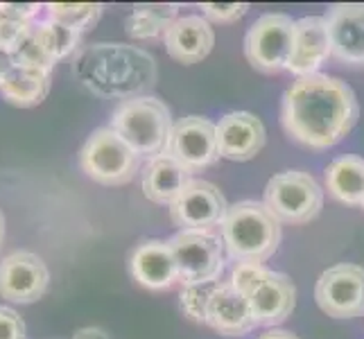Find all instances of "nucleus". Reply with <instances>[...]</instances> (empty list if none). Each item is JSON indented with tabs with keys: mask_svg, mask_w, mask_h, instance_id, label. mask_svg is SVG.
<instances>
[{
	"mask_svg": "<svg viewBox=\"0 0 364 339\" xmlns=\"http://www.w3.org/2000/svg\"><path fill=\"white\" fill-rule=\"evenodd\" d=\"M109 127L127 143L138 156L156 158L166 152L172 134V113L154 95H141L120 102L111 113Z\"/></svg>",
	"mask_w": 364,
	"mask_h": 339,
	"instance_id": "4",
	"label": "nucleus"
},
{
	"mask_svg": "<svg viewBox=\"0 0 364 339\" xmlns=\"http://www.w3.org/2000/svg\"><path fill=\"white\" fill-rule=\"evenodd\" d=\"M317 306L333 319H355L364 315V267L340 262L328 267L315 285Z\"/></svg>",
	"mask_w": 364,
	"mask_h": 339,
	"instance_id": "10",
	"label": "nucleus"
},
{
	"mask_svg": "<svg viewBox=\"0 0 364 339\" xmlns=\"http://www.w3.org/2000/svg\"><path fill=\"white\" fill-rule=\"evenodd\" d=\"M48 93H50V75L28 70V68H16L7 77V82L0 86L3 99L21 109L41 104Z\"/></svg>",
	"mask_w": 364,
	"mask_h": 339,
	"instance_id": "22",
	"label": "nucleus"
},
{
	"mask_svg": "<svg viewBox=\"0 0 364 339\" xmlns=\"http://www.w3.org/2000/svg\"><path fill=\"white\" fill-rule=\"evenodd\" d=\"M220 283V281H218ZM218 283H204V285H186L181 290V312L183 315L195 321V323H206V308H208V301L210 294L215 292Z\"/></svg>",
	"mask_w": 364,
	"mask_h": 339,
	"instance_id": "26",
	"label": "nucleus"
},
{
	"mask_svg": "<svg viewBox=\"0 0 364 339\" xmlns=\"http://www.w3.org/2000/svg\"><path fill=\"white\" fill-rule=\"evenodd\" d=\"M32 32H34V23H25L0 14V50L3 53L14 55L21 48V43L28 36H32Z\"/></svg>",
	"mask_w": 364,
	"mask_h": 339,
	"instance_id": "28",
	"label": "nucleus"
},
{
	"mask_svg": "<svg viewBox=\"0 0 364 339\" xmlns=\"http://www.w3.org/2000/svg\"><path fill=\"white\" fill-rule=\"evenodd\" d=\"M129 274L138 285L154 292L170 290L174 283H179V269L170 242L145 240L138 244L129 256Z\"/></svg>",
	"mask_w": 364,
	"mask_h": 339,
	"instance_id": "17",
	"label": "nucleus"
},
{
	"mask_svg": "<svg viewBox=\"0 0 364 339\" xmlns=\"http://www.w3.org/2000/svg\"><path fill=\"white\" fill-rule=\"evenodd\" d=\"M177 5L170 3H147L136 5L127 18V34L132 39H156L166 36L168 28L177 21Z\"/></svg>",
	"mask_w": 364,
	"mask_h": 339,
	"instance_id": "23",
	"label": "nucleus"
},
{
	"mask_svg": "<svg viewBox=\"0 0 364 339\" xmlns=\"http://www.w3.org/2000/svg\"><path fill=\"white\" fill-rule=\"evenodd\" d=\"M267 141L265 124L249 111H231L218 122L220 156L227 161L245 163L256 158Z\"/></svg>",
	"mask_w": 364,
	"mask_h": 339,
	"instance_id": "13",
	"label": "nucleus"
},
{
	"mask_svg": "<svg viewBox=\"0 0 364 339\" xmlns=\"http://www.w3.org/2000/svg\"><path fill=\"white\" fill-rule=\"evenodd\" d=\"M179 269V283H218L224 271V242L213 231H179L168 240Z\"/></svg>",
	"mask_w": 364,
	"mask_h": 339,
	"instance_id": "8",
	"label": "nucleus"
},
{
	"mask_svg": "<svg viewBox=\"0 0 364 339\" xmlns=\"http://www.w3.org/2000/svg\"><path fill=\"white\" fill-rule=\"evenodd\" d=\"M73 339H111V337L107 335V330L89 325V328H80L77 333L73 335Z\"/></svg>",
	"mask_w": 364,
	"mask_h": 339,
	"instance_id": "34",
	"label": "nucleus"
},
{
	"mask_svg": "<svg viewBox=\"0 0 364 339\" xmlns=\"http://www.w3.org/2000/svg\"><path fill=\"white\" fill-rule=\"evenodd\" d=\"M262 204L281 224H308L321 212L323 190L312 174L287 170L274 174L267 181Z\"/></svg>",
	"mask_w": 364,
	"mask_h": 339,
	"instance_id": "5",
	"label": "nucleus"
},
{
	"mask_svg": "<svg viewBox=\"0 0 364 339\" xmlns=\"http://www.w3.org/2000/svg\"><path fill=\"white\" fill-rule=\"evenodd\" d=\"M258 339H299L294 333L290 330H281V328H274V330H267V333H262Z\"/></svg>",
	"mask_w": 364,
	"mask_h": 339,
	"instance_id": "35",
	"label": "nucleus"
},
{
	"mask_svg": "<svg viewBox=\"0 0 364 339\" xmlns=\"http://www.w3.org/2000/svg\"><path fill=\"white\" fill-rule=\"evenodd\" d=\"M188 172H204L222 158L218 147V124L202 116H186L174 122L166 152Z\"/></svg>",
	"mask_w": 364,
	"mask_h": 339,
	"instance_id": "9",
	"label": "nucleus"
},
{
	"mask_svg": "<svg viewBox=\"0 0 364 339\" xmlns=\"http://www.w3.org/2000/svg\"><path fill=\"white\" fill-rule=\"evenodd\" d=\"M326 188L337 202L364 206V158L346 154L328 163L323 172Z\"/></svg>",
	"mask_w": 364,
	"mask_h": 339,
	"instance_id": "21",
	"label": "nucleus"
},
{
	"mask_svg": "<svg viewBox=\"0 0 364 339\" xmlns=\"http://www.w3.org/2000/svg\"><path fill=\"white\" fill-rule=\"evenodd\" d=\"M3 237H5V217H3V210H0V244H3Z\"/></svg>",
	"mask_w": 364,
	"mask_h": 339,
	"instance_id": "36",
	"label": "nucleus"
},
{
	"mask_svg": "<svg viewBox=\"0 0 364 339\" xmlns=\"http://www.w3.org/2000/svg\"><path fill=\"white\" fill-rule=\"evenodd\" d=\"M256 325H279L294 312L296 287L290 276L267 271L262 281L247 294Z\"/></svg>",
	"mask_w": 364,
	"mask_h": 339,
	"instance_id": "16",
	"label": "nucleus"
},
{
	"mask_svg": "<svg viewBox=\"0 0 364 339\" xmlns=\"http://www.w3.org/2000/svg\"><path fill=\"white\" fill-rule=\"evenodd\" d=\"M296 21L287 14H262L245 34V57L258 72L287 70L294 45Z\"/></svg>",
	"mask_w": 364,
	"mask_h": 339,
	"instance_id": "7",
	"label": "nucleus"
},
{
	"mask_svg": "<svg viewBox=\"0 0 364 339\" xmlns=\"http://www.w3.org/2000/svg\"><path fill=\"white\" fill-rule=\"evenodd\" d=\"M188 183H191V172L168 154L149 158L143 170V195L161 206H170Z\"/></svg>",
	"mask_w": 364,
	"mask_h": 339,
	"instance_id": "20",
	"label": "nucleus"
},
{
	"mask_svg": "<svg viewBox=\"0 0 364 339\" xmlns=\"http://www.w3.org/2000/svg\"><path fill=\"white\" fill-rule=\"evenodd\" d=\"M220 237L231 260L262 265L281 244V222L262 202H237L229 206L220 224Z\"/></svg>",
	"mask_w": 364,
	"mask_h": 339,
	"instance_id": "3",
	"label": "nucleus"
},
{
	"mask_svg": "<svg viewBox=\"0 0 364 339\" xmlns=\"http://www.w3.org/2000/svg\"><path fill=\"white\" fill-rule=\"evenodd\" d=\"M77 80L100 97L134 99L154 84V59L136 45L93 43L82 48L73 61Z\"/></svg>",
	"mask_w": 364,
	"mask_h": 339,
	"instance_id": "2",
	"label": "nucleus"
},
{
	"mask_svg": "<svg viewBox=\"0 0 364 339\" xmlns=\"http://www.w3.org/2000/svg\"><path fill=\"white\" fill-rule=\"evenodd\" d=\"M358 116L353 89L323 72L294 80L281 102V124L287 136L315 152L342 143L353 131Z\"/></svg>",
	"mask_w": 364,
	"mask_h": 339,
	"instance_id": "1",
	"label": "nucleus"
},
{
	"mask_svg": "<svg viewBox=\"0 0 364 339\" xmlns=\"http://www.w3.org/2000/svg\"><path fill=\"white\" fill-rule=\"evenodd\" d=\"M206 325L224 337H242L256 328L247 296L229 281H220L206 308Z\"/></svg>",
	"mask_w": 364,
	"mask_h": 339,
	"instance_id": "18",
	"label": "nucleus"
},
{
	"mask_svg": "<svg viewBox=\"0 0 364 339\" xmlns=\"http://www.w3.org/2000/svg\"><path fill=\"white\" fill-rule=\"evenodd\" d=\"M50 283V271L41 256L32 251H14L0 262V296L11 303H34Z\"/></svg>",
	"mask_w": 364,
	"mask_h": 339,
	"instance_id": "12",
	"label": "nucleus"
},
{
	"mask_svg": "<svg viewBox=\"0 0 364 339\" xmlns=\"http://www.w3.org/2000/svg\"><path fill=\"white\" fill-rule=\"evenodd\" d=\"M249 11L247 3H202V14L208 23L229 25L240 21Z\"/></svg>",
	"mask_w": 364,
	"mask_h": 339,
	"instance_id": "30",
	"label": "nucleus"
},
{
	"mask_svg": "<svg viewBox=\"0 0 364 339\" xmlns=\"http://www.w3.org/2000/svg\"><path fill=\"white\" fill-rule=\"evenodd\" d=\"M267 271H269L267 267L254 265V262H235L229 283L235 287V290H240L247 296L262 281V276H265Z\"/></svg>",
	"mask_w": 364,
	"mask_h": 339,
	"instance_id": "29",
	"label": "nucleus"
},
{
	"mask_svg": "<svg viewBox=\"0 0 364 339\" xmlns=\"http://www.w3.org/2000/svg\"><path fill=\"white\" fill-rule=\"evenodd\" d=\"M0 339H25V321L9 306H0Z\"/></svg>",
	"mask_w": 364,
	"mask_h": 339,
	"instance_id": "31",
	"label": "nucleus"
},
{
	"mask_svg": "<svg viewBox=\"0 0 364 339\" xmlns=\"http://www.w3.org/2000/svg\"><path fill=\"white\" fill-rule=\"evenodd\" d=\"M41 11H46V5L41 3H0V14L25 23H36Z\"/></svg>",
	"mask_w": 364,
	"mask_h": 339,
	"instance_id": "32",
	"label": "nucleus"
},
{
	"mask_svg": "<svg viewBox=\"0 0 364 339\" xmlns=\"http://www.w3.org/2000/svg\"><path fill=\"white\" fill-rule=\"evenodd\" d=\"M11 57H14L16 68H28V70L46 72V75H50L55 68V61L43 53L39 43H36L34 32H32V36H28V39L21 43V48Z\"/></svg>",
	"mask_w": 364,
	"mask_h": 339,
	"instance_id": "27",
	"label": "nucleus"
},
{
	"mask_svg": "<svg viewBox=\"0 0 364 339\" xmlns=\"http://www.w3.org/2000/svg\"><path fill=\"white\" fill-rule=\"evenodd\" d=\"M16 70V64H14V57H11L9 53H3L0 50V86H3L7 82V77L11 72Z\"/></svg>",
	"mask_w": 364,
	"mask_h": 339,
	"instance_id": "33",
	"label": "nucleus"
},
{
	"mask_svg": "<svg viewBox=\"0 0 364 339\" xmlns=\"http://www.w3.org/2000/svg\"><path fill=\"white\" fill-rule=\"evenodd\" d=\"M168 208L170 220L179 231H213L227 217L229 202L210 181L191 179Z\"/></svg>",
	"mask_w": 364,
	"mask_h": 339,
	"instance_id": "11",
	"label": "nucleus"
},
{
	"mask_svg": "<svg viewBox=\"0 0 364 339\" xmlns=\"http://www.w3.org/2000/svg\"><path fill=\"white\" fill-rule=\"evenodd\" d=\"M333 57L342 64L364 66V3H342L326 14Z\"/></svg>",
	"mask_w": 364,
	"mask_h": 339,
	"instance_id": "15",
	"label": "nucleus"
},
{
	"mask_svg": "<svg viewBox=\"0 0 364 339\" xmlns=\"http://www.w3.org/2000/svg\"><path fill=\"white\" fill-rule=\"evenodd\" d=\"M163 43L174 61L193 66L210 55L215 45V32L204 16H179L168 28Z\"/></svg>",
	"mask_w": 364,
	"mask_h": 339,
	"instance_id": "19",
	"label": "nucleus"
},
{
	"mask_svg": "<svg viewBox=\"0 0 364 339\" xmlns=\"http://www.w3.org/2000/svg\"><path fill=\"white\" fill-rule=\"evenodd\" d=\"M102 16L100 3H46V18L57 21L75 32H84Z\"/></svg>",
	"mask_w": 364,
	"mask_h": 339,
	"instance_id": "25",
	"label": "nucleus"
},
{
	"mask_svg": "<svg viewBox=\"0 0 364 339\" xmlns=\"http://www.w3.org/2000/svg\"><path fill=\"white\" fill-rule=\"evenodd\" d=\"M362 208H364V206H362Z\"/></svg>",
	"mask_w": 364,
	"mask_h": 339,
	"instance_id": "37",
	"label": "nucleus"
},
{
	"mask_svg": "<svg viewBox=\"0 0 364 339\" xmlns=\"http://www.w3.org/2000/svg\"><path fill=\"white\" fill-rule=\"evenodd\" d=\"M34 39L41 45L43 53L57 64V61L66 59L68 55H73L75 50H77L82 34L57 21L39 18L34 23Z\"/></svg>",
	"mask_w": 364,
	"mask_h": 339,
	"instance_id": "24",
	"label": "nucleus"
},
{
	"mask_svg": "<svg viewBox=\"0 0 364 339\" xmlns=\"http://www.w3.org/2000/svg\"><path fill=\"white\" fill-rule=\"evenodd\" d=\"M333 57L331 32L326 16H304L294 25V45L287 72L294 77H310Z\"/></svg>",
	"mask_w": 364,
	"mask_h": 339,
	"instance_id": "14",
	"label": "nucleus"
},
{
	"mask_svg": "<svg viewBox=\"0 0 364 339\" xmlns=\"http://www.w3.org/2000/svg\"><path fill=\"white\" fill-rule=\"evenodd\" d=\"M134 149L111 127L95 129L80 149V168L89 179L102 185H124L138 172Z\"/></svg>",
	"mask_w": 364,
	"mask_h": 339,
	"instance_id": "6",
	"label": "nucleus"
}]
</instances>
